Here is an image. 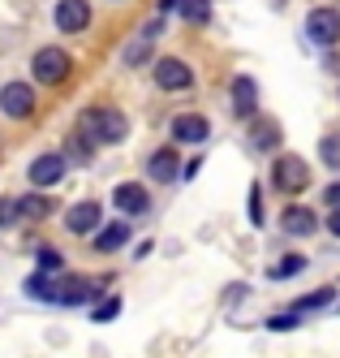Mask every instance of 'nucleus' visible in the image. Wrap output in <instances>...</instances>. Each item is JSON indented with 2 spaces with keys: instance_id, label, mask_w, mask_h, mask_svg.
I'll use <instances>...</instances> for the list:
<instances>
[{
  "instance_id": "nucleus-22",
  "label": "nucleus",
  "mask_w": 340,
  "mask_h": 358,
  "mask_svg": "<svg viewBox=\"0 0 340 358\" xmlns=\"http://www.w3.org/2000/svg\"><path fill=\"white\" fill-rule=\"evenodd\" d=\"M17 212H22V220H47L52 216V199L47 194H22Z\"/></svg>"
},
{
  "instance_id": "nucleus-18",
  "label": "nucleus",
  "mask_w": 340,
  "mask_h": 358,
  "mask_svg": "<svg viewBox=\"0 0 340 358\" xmlns=\"http://www.w3.org/2000/svg\"><path fill=\"white\" fill-rule=\"evenodd\" d=\"M95 147H99V143H95L91 134L73 130V134L65 138V160H69V164H91V160H95Z\"/></svg>"
},
{
  "instance_id": "nucleus-24",
  "label": "nucleus",
  "mask_w": 340,
  "mask_h": 358,
  "mask_svg": "<svg viewBox=\"0 0 340 358\" xmlns=\"http://www.w3.org/2000/svg\"><path fill=\"white\" fill-rule=\"evenodd\" d=\"M177 13H181V22H190V27H207V22H212V0H181Z\"/></svg>"
},
{
  "instance_id": "nucleus-8",
  "label": "nucleus",
  "mask_w": 340,
  "mask_h": 358,
  "mask_svg": "<svg viewBox=\"0 0 340 358\" xmlns=\"http://www.w3.org/2000/svg\"><path fill=\"white\" fill-rule=\"evenodd\" d=\"M0 113L9 121H26L35 113V87L31 83H5L0 87Z\"/></svg>"
},
{
  "instance_id": "nucleus-2",
  "label": "nucleus",
  "mask_w": 340,
  "mask_h": 358,
  "mask_svg": "<svg viewBox=\"0 0 340 358\" xmlns=\"http://www.w3.org/2000/svg\"><path fill=\"white\" fill-rule=\"evenodd\" d=\"M31 73H35V83L39 87H61L69 73H73V57L65 52V48H39V52L31 57Z\"/></svg>"
},
{
  "instance_id": "nucleus-32",
  "label": "nucleus",
  "mask_w": 340,
  "mask_h": 358,
  "mask_svg": "<svg viewBox=\"0 0 340 358\" xmlns=\"http://www.w3.org/2000/svg\"><path fill=\"white\" fill-rule=\"evenodd\" d=\"M198 169H202V156L186 160V164H181V182H194V177H198Z\"/></svg>"
},
{
  "instance_id": "nucleus-30",
  "label": "nucleus",
  "mask_w": 340,
  "mask_h": 358,
  "mask_svg": "<svg viewBox=\"0 0 340 358\" xmlns=\"http://www.w3.org/2000/svg\"><path fill=\"white\" fill-rule=\"evenodd\" d=\"M17 220H22L17 199H0V229H9V224H17Z\"/></svg>"
},
{
  "instance_id": "nucleus-3",
  "label": "nucleus",
  "mask_w": 340,
  "mask_h": 358,
  "mask_svg": "<svg viewBox=\"0 0 340 358\" xmlns=\"http://www.w3.org/2000/svg\"><path fill=\"white\" fill-rule=\"evenodd\" d=\"M272 186L280 194H302L310 186V164L302 156H293V151H280L272 160Z\"/></svg>"
},
{
  "instance_id": "nucleus-10",
  "label": "nucleus",
  "mask_w": 340,
  "mask_h": 358,
  "mask_svg": "<svg viewBox=\"0 0 340 358\" xmlns=\"http://www.w3.org/2000/svg\"><path fill=\"white\" fill-rule=\"evenodd\" d=\"M228 108H232V117H237V121L258 117V83L250 78V73H237V78H232V87H228Z\"/></svg>"
},
{
  "instance_id": "nucleus-19",
  "label": "nucleus",
  "mask_w": 340,
  "mask_h": 358,
  "mask_svg": "<svg viewBox=\"0 0 340 358\" xmlns=\"http://www.w3.org/2000/svg\"><path fill=\"white\" fill-rule=\"evenodd\" d=\"M340 298V289L336 285H323V289H310V294H302L289 311H297V315H310V311H323V306H332Z\"/></svg>"
},
{
  "instance_id": "nucleus-21",
  "label": "nucleus",
  "mask_w": 340,
  "mask_h": 358,
  "mask_svg": "<svg viewBox=\"0 0 340 358\" xmlns=\"http://www.w3.org/2000/svg\"><path fill=\"white\" fill-rule=\"evenodd\" d=\"M26 294L39 298V302H57V276L52 272H31L26 276Z\"/></svg>"
},
{
  "instance_id": "nucleus-14",
  "label": "nucleus",
  "mask_w": 340,
  "mask_h": 358,
  "mask_svg": "<svg viewBox=\"0 0 340 358\" xmlns=\"http://www.w3.org/2000/svg\"><path fill=\"white\" fill-rule=\"evenodd\" d=\"M147 177H151V182H160V186L177 182V177H181L177 143H172V147H155V151H151V156H147Z\"/></svg>"
},
{
  "instance_id": "nucleus-27",
  "label": "nucleus",
  "mask_w": 340,
  "mask_h": 358,
  "mask_svg": "<svg viewBox=\"0 0 340 358\" xmlns=\"http://www.w3.org/2000/svg\"><path fill=\"white\" fill-rule=\"evenodd\" d=\"M117 315H121V298H117V294H108L99 306H91V320H95V324H108V320H117Z\"/></svg>"
},
{
  "instance_id": "nucleus-34",
  "label": "nucleus",
  "mask_w": 340,
  "mask_h": 358,
  "mask_svg": "<svg viewBox=\"0 0 340 358\" xmlns=\"http://www.w3.org/2000/svg\"><path fill=\"white\" fill-rule=\"evenodd\" d=\"M327 234L340 242V208H332V212H327Z\"/></svg>"
},
{
  "instance_id": "nucleus-36",
  "label": "nucleus",
  "mask_w": 340,
  "mask_h": 358,
  "mask_svg": "<svg viewBox=\"0 0 340 358\" xmlns=\"http://www.w3.org/2000/svg\"><path fill=\"white\" fill-rule=\"evenodd\" d=\"M177 5H181V0H160V13L168 17V13H177Z\"/></svg>"
},
{
  "instance_id": "nucleus-16",
  "label": "nucleus",
  "mask_w": 340,
  "mask_h": 358,
  "mask_svg": "<svg viewBox=\"0 0 340 358\" xmlns=\"http://www.w3.org/2000/svg\"><path fill=\"white\" fill-rule=\"evenodd\" d=\"M112 203H117V212H125V216H147L151 212V194H147L142 182H121L112 190Z\"/></svg>"
},
{
  "instance_id": "nucleus-12",
  "label": "nucleus",
  "mask_w": 340,
  "mask_h": 358,
  "mask_svg": "<svg viewBox=\"0 0 340 358\" xmlns=\"http://www.w3.org/2000/svg\"><path fill=\"white\" fill-rule=\"evenodd\" d=\"M280 234H289V238H310V234H319V212L306 208V203H289V208L280 212Z\"/></svg>"
},
{
  "instance_id": "nucleus-25",
  "label": "nucleus",
  "mask_w": 340,
  "mask_h": 358,
  "mask_svg": "<svg viewBox=\"0 0 340 358\" xmlns=\"http://www.w3.org/2000/svg\"><path fill=\"white\" fill-rule=\"evenodd\" d=\"M35 264H39V272H52V276H61V272H65V255H61L57 246H39Z\"/></svg>"
},
{
  "instance_id": "nucleus-15",
  "label": "nucleus",
  "mask_w": 340,
  "mask_h": 358,
  "mask_svg": "<svg viewBox=\"0 0 340 358\" xmlns=\"http://www.w3.org/2000/svg\"><path fill=\"white\" fill-rule=\"evenodd\" d=\"M246 138H250V147H254V151H280L284 130H280V121H276V117H250Z\"/></svg>"
},
{
  "instance_id": "nucleus-6",
  "label": "nucleus",
  "mask_w": 340,
  "mask_h": 358,
  "mask_svg": "<svg viewBox=\"0 0 340 358\" xmlns=\"http://www.w3.org/2000/svg\"><path fill=\"white\" fill-rule=\"evenodd\" d=\"M103 280H91V276H57V302L61 306H87L91 298H99Z\"/></svg>"
},
{
  "instance_id": "nucleus-29",
  "label": "nucleus",
  "mask_w": 340,
  "mask_h": 358,
  "mask_svg": "<svg viewBox=\"0 0 340 358\" xmlns=\"http://www.w3.org/2000/svg\"><path fill=\"white\" fill-rule=\"evenodd\" d=\"M250 224H263V186H250Z\"/></svg>"
},
{
  "instance_id": "nucleus-5",
  "label": "nucleus",
  "mask_w": 340,
  "mask_h": 358,
  "mask_svg": "<svg viewBox=\"0 0 340 358\" xmlns=\"http://www.w3.org/2000/svg\"><path fill=\"white\" fill-rule=\"evenodd\" d=\"M306 39L319 48H336L340 43V9L336 5H319L306 13Z\"/></svg>"
},
{
  "instance_id": "nucleus-31",
  "label": "nucleus",
  "mask_w": 340,
  "mask_h": 358,
  "mask_svg": "<svg viewBox=\"0 0 340 358\" xmlns=\"http://www.w3.org/2000/svg\"><path fill=\"white\" fill-rule=\"evenodd\" d=\"M164 27H168V22H164V13H160V17H151L147 27H142V35H147V39H160V35H164Z\"/></svg>"
},
{
  "instance_id": "nucleus-9",
  "label": "nucleus",
  "mask_w": 340,
  "mask_h": 358,
  "mask_svg": "<svg viewBox=\"0 0 340 358\" xmlns=\"http://www.w3.org/2000/svg\"><path fill=\"white\" fill-rule=\"evenodd\" d=\"M52 22H57L61 35H82L91 27V0H57Z\"/></svg>"
},
{
  "instance_id": "nucleus-13",
  "label": "nucleus",
  "mask_w": 340,
  "mask_h": 358,
  "mask_svg": "<svg viewBox=\"0 0 340 358\" xmlns=\"http://www.w3.org/2000/svg\"><path fill=\"white\" fill-rule=\"evenodd\" d=\"M212 138V121L202 113H181L172 117V143H190V147H202Z\"/></svg>"
},
{
  "instance_id": "nucleus-11",
  "label": "nucleus",
  "mask_w": 340,
  "mask_h": 358,
  "mask_svg": "<svg viewBox=\"0 0 340 358\" xmlns=\"http://www.w3.org/2000/svg\"><path fill=\"white\" fill-rule=\"evenodd\" d=\"M99 224H103V208L95 199H82V203H73V208L65 212V229L73 238H91Z\"/></svg>"
},
{
  "instance_id": "nucleus-4",
  "label": "nucleus",
  "mask_w": 340,
  "mask_h": 358,
  "mask_svg": "<svg viewBox=\"0 0 340 358\" xmlns=\"http://www.w3.org/2000/svg\"><path fill=\"white\" fill-rule=\"evenodd\" d=\"M151 78H155V87H160L164 95H181V91L194 87V69L181 57H160L151 65Z\"/></svg>"
},
{
  "instance_id": "nucleus-23",
  "label": "nucleus",
  "mask_w": 340,
  "mask_h": 358,
  "mask_svg": "<svg viewBox=\"0 0 340 358\" xmlns=\"http://www.w3.org/2000/svg\"><path fill=\"white\" fill-rule=\"evenodd\" d=\"M151 43H155V39H147V35H138L134 43H125V52H121V61H125L129 69H142V65H147V61L155 57V48H151Z\"/></svg>"
},
{
  "instance_id": "nucleus-28",
  "label": "nucleus",
  "mask_w": 340,
  "mask_h": 358,
  "mask_svg": "<svg viewBox=\"0 0 340 358\" xmlns=\"http://www.w3.org/2000/svg\"><path fill=\"white\" fill-rule=\"evenodd\" d=\"M302 324V315L297 311H284V315H267V332H289V328H297Z\"/></svg>"
},
{
  "instance_id": "nucleus-33",
  "label": "nucleus",
  "mask_w": 340,
  "mask_h": 358,
  "mask_svg": "<svg viewBox=\"0 0 340 358\" xmlns=\"http://www.w3.org/2000/svg\"><path fill=\"white\" fill-rule=\"evenodd\" d=\"M323 203H327V208H340V182H332V186L323 190Z\"/></svg>"
},
{
  "instance_id": "nucleus-35",
  "label": "nucleus",
  "mask_w": 340,
  "mask_h": 358,
  "mask_svg": "<svg viewBox=\"0 0 340 358\" xmlns=\"http://www.w3.org/2000/svg\"><path fill=\"white\" fill-rule=\"evenodd\" d=\"M224 298H228V302H242V298H246V285H232V289H228Z\"/></svg>"
},
{
  "instance_id": "nucleus-20",
  "label": "nucleus",
  "mask_w": 340,
  "mask_h": 358,
  "mask_svg": "<svg viewBox=\"0 0 340 358\" xmlns=\"http://www.w3.org/2000/svg\"><path fill=\"white\" fill-rule=\"evenodd\" d=\"M306 268H310L306 255H297V250H293V255H280V259L267 268V280H293V276H302Z\"/></svg>"
},
{
  "instance_id": "nucleus-17",
  "label": "nucleus",
  "mask_w": 340,
  "mask_h": 358,
  "mask_svg": "<svg viewBox=\"0 0 340 358\" xmlns=\"http://www.w3.org/2000/svg\"><path fill=\"white\" fill-rule=\"evenodd\" d=\"M129 234H134V229H129V220H112V224H99L95 234H91V246L99 250V255H117L125 242H129Z\"/></svg>"
},
{
  "instance_id": "nucleus-7",
  "label": "nucleus",
  "mask_w": 340,
  "mask_h": 358,
  "mask_svg": "<svg viewBox=\"0 0 340 358\" xmlns=\"http://www.w3.org/2000/svg\"><path fill=\"white\" fill-rule=\"evenodd\" d=\"M69 160H65V151H43V156L31 160V169H26V177H31V186L35 190H47V186H57L61 177H65Z\"/></svg>"
},
{
  "instance_id": "nucleus-26",
  "label": "nucleus",
  "mask_w": 340,
  "mask_h": 358,
  "mask_svg": "<svg viewBox=\"0 0 340 358\" xmlns=\"http://www.w3.org/2000/svg\"><path fill=\"white\" fill-rule=\"evenodd\" d=\"M319 160L327 169H340V134H323L319 138Z\"/></svg>"
},
{
  "instance_id": "nucleus-1",
  "label": "nucleus",
  "mask_w": 340,
  "mask_h": 358,
  "mask_svg": "<svg viewBox=\"0 0 340 358\" xmlns=\"http://www.w3.org/2000/svg\"><path fill=\"white\" fill-rule=\"evenodd\" d=\"M77 130L91 134L99 147H117V143L129 138V117L121 108H112V104H91V108H82V117H77Z\"/></svg>"
}]
</instances>
